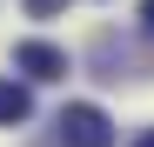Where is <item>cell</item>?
I'll return each mask as SVG.
<instances>
[{
    "instance_id": "obj_1",
    "label": "cell",
    "mask_w": 154,
    "mask_h": 147,
    "mask_svg": "<svg viewBox=\"0 0 154 147\" xmlns=\"http://www.w3.org/2000/svg\"><path fill=\"white\" fill-rule=\"evenodd\" d=\"M60 147H114V120L100 114L94 100H74V107H60Z\"/></svg>"
},
{
    "instance_id": "obj_2",
    "label": "cell",
    "mask_w": 154,
    "mask_h": 147,
    "mask_svg": "<svg viewBox=\"0 0 154 147\" xmlns=\"http://www.w3.org/2000/svg\"><path fill=\"white\" fill-rule=\"evenodd\" d=\"M14 67L27 74V80H67V54L54 40H20L14 47Z\"/></svg>"
},
{
    "instance_id": "obj_3",
    "label": "cell",
    "mask_w": 154,
    "mask_h": 147,
    "mask_svg": "<svg viewBox=\"0 0 154 147\" xmlns=\"http://www.w3.org/2000/svg\"><path fill=\"white\" fill-rule=\"evenodd\" d=\"M34 114V94H27V80H0V127H20V120Z\"/></svg>"
},
{
    "instance_id": "obj_4",
    "label": "cell",
    "mask_w": 154,
    "mask_h": 147,
    "mask_svg": "<svg viewBox=\"0 0 154 147\" xmlns=\"http://www.w3.org/2000/svg\"><path fill=\"white\" fill-rule=\"evenodd\" d=\"M60 7H67V0H27V14H40V20H47V14H60Z\"/></svg>"
},
{
    "instance_id": "obj_5",
    "label": "cell",
    "mask_w": 154,
    "mask_h": 147,
    "mask_svg": "<svg viewBox=\"0 0 154 147\" xmlns=\"http://www.w3.org/2000/svg\"><path fill=\"white\" fill-rule=\"evenodd\" d=\"M141 27H147V34H154V0H141Z\"/></svg>"
},
{
    "instance_id": "obj_6",
    "label": "cell",
    "mask_w": 154,
    "mask_h": 147,
    "mask_svg": "<svg viewBox=\"0 0 154 147\" xmlns=\"http://www.w3.org/2000/svg\"><path fill=\"white\" fill-rule=\"evenodd\" d=\"M134 147H154V127H147V134H141V140H134Z\"/></svg>"
}]
</instances>
